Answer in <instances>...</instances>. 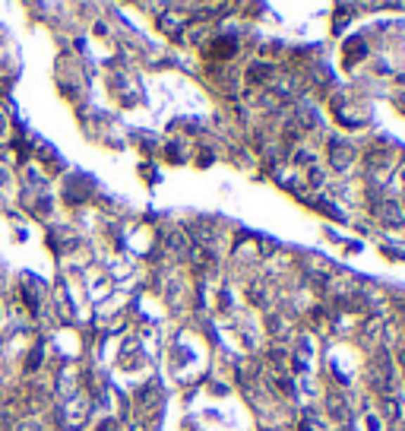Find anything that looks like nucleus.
I'll return each instance as SVG.
<instances>
[{
  "label": "nucleus",
  "instance_id": "obj_1",
  "mask_svg": "<svg viewBox=\"0 0 405 431\" xmlns=\"http://www.w3.org/2000/svg\"><path fill=\"white\" fill-rule=\"evenodd\" d=\"M329 149H333V165L339 171L352 162V149H345V146H342V139H333V143H329Z\"/></svg>",
  "mask_w": 405,
  "mask_h": 431
},
{
  "label": "nucleus",
  "instance_id": "obj_2",
  "mask_svg": "<svg viewBox=\"0 0 405 431\" xmlns=\"http://www.w3.org/2000/svg\"><path fill=\"white\" fill-rule=\"evenodd\" d=\"M380 216H383V222H390V225H399V222L405 219L396 203H383V206H380Z\"/></svg>",
  "mask_w": 405,
  "mask_h": 431
},
{
  "label": "nucleus",
  "instance_id": "obj_3",
  "mask_svg": "<svg viewBox=\"0 0 405 431\" xmlns=\"http://www.w3.org/2000/svg\"><path fill=\"white\" fill-rule=\"evenodd\" d=\"M272 73H276V70H272L269 63H253L250 73H247V76H250V82H266Z\"/></svg>",
  "mask_w": 405,
  "mask_h": 431
},
{
  "label": "nucleus",
  "instance_id": "obj_4",
  "mask_svg": "<svg viewBox=\"0 0 405 431\" xmlns=\"http://www.w3.org/2000/svg\"><path fill=\"white\" fill-rule=\"evenodd\" d=\"M171 247H174V251H177V254H187V238H184V235H181V232H177V235H174V238H171Z\"/></svg>",
  "mask_w": 405,
  "mask_h": 431
}]
</instances>
